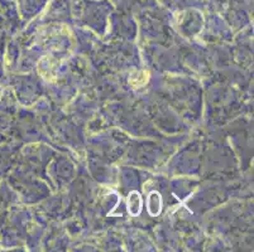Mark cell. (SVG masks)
<instances>
[{"label":"cell","mask_w":254,"mask_h":252,"mask_svg":"<svg viewBox=\"0 0 254 252\" xmlns=\"http://www.w3.org/2000/svg\"><path fill=\"white\" fill-rule=\"evenodd\" d=\"M128 212L133 216H138L139 212L142 211V198H140L138 192H131L128 196Z\"/></svg>","instance_id":"cell-1"},{"label":"cell","mask_w":254,"mask_h":252,"mask_svg":"<svg viewBox=\"0 0 254 252\" xmlns=\"http://www.w3.org/2000/svg\"><path fill=\"white\" fill-rule=\"evenodd\" d=\"M162 209V198L158 192H152L148 197V212L152 216H158Z\"/></svg>","instance_id":"cell-2"}]
</instances>
